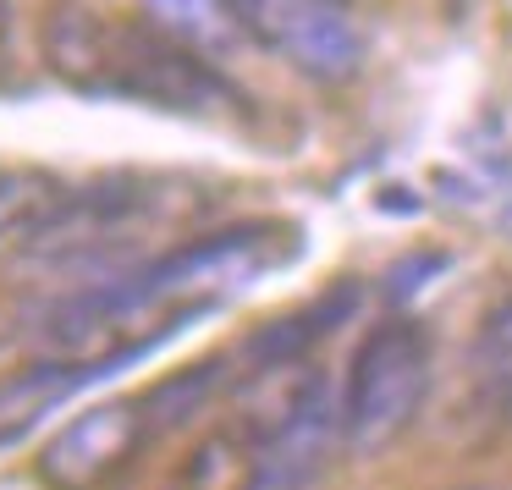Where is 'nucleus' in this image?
I'll list each match as a JSON object with an SVG mask.
<instances>
[{
    "label": "nucleus",
    "instance_id": "5",
    "mask_svg": "<svg viewBox=\"0 0 512 490\" xmlns=\"http://www.w3.org/2000/svg\"><path fill=\"white\" fill-rule=\"evenodd\" d=\"M155 435L144 397H111L83 408L78 419H67L39 452V479L50 490H100L105 479H116L144 441Z\"/></svg>",
    "mask_w": 512,
    "mask_h": 490
},
{
    "label": "nucleus",
    "instance_id": "12",
    "mask_svg": "<svg viewBox=\"0 0 512 490\" xmlns=\"http://www.w3.org/2000/svg\"><path fill=\"white\" fill-rule=\"evenodd\" d=\"M6 28H12V6L0 0V50H6Z\"/></svg>",
    "mask_w": 512,
    "mask_h": 490
},
{
    "label": "nucleus",
    "instance_id": "13",
    "mask_svg": "<svg viewBox=\"0 0 512 490\" xmlns=\"http://www.w3.org/2000/svg\"><path fill=\"white\" fill-rule=\"evenodd\" d=\"M0 364H6V342H0Z\"/></svg>",
    "mask_w": 512,
    "mask_h": 490
},
{
    "label": "nucleus",
    "instance_id": "11",
    "mask_svg": "<svg viewBox=\"0 0 512 490\" xmlns=\"http://www.w3.org/2000/svg\"><path fill=\"white\" fill-rule=\"evenodd\" d=\"M237 358H204V364H193L188 375H177V380H160L155 391L144 397V408H149V424L155 430H171V424H182V419H193V413L204 408V402L215 397V391H226V380H237Z\"/></svg>",
    "mask_w": 512,
    "mask_h": 490
},
{
    "label": "nucleus",
    "instance_id": "6",
    "mask_svg": "<svg viewBox=\"0 0 512 490\" xmlns=\"http://www.w3.org/2000/svg\"><path fill=\"white\" fill-rule=\"evenodd\" d=\"M94 375H105L100 364H78V358H28V364L0 375V446L23 441L56 402H67L78 386H89Z\"/></svg>",
    "mask_w": 512,
    "mask_h": 490
},
{
    "label": "nucleus",
    "instance_id": "8",
    "mask_svg": "<svg viewBox=\"0 0 512 490\" xmlns=\"http://www.w3.org/2000/svg\"><path fill=\"white\" fill-rule=\"evenodd\" d=\"M177 490H270V463L265 441L243 430L237 419L215 424L188 457H182Z\"/></svg>",
    "mask_w": 512,
    "mask_h": 490
},
{
    "label": "nucleus",
    "instance_id": "7",
    "mask_svg": "<svg viewBox=\"0 0 512 490\" xmlns=\"http://www.w3.org/2000/svg\"><path fill=\"white\" fill-rule=\"evenodd\" d=\"M138 17L171 39V45L204 56L210 67H226L248 45V28L232 0H138Z\"/></svg>",
    "mask_w": 512,
    "mask_h": 490
},
{
    "label": "nucleus",
    "instance_id": "2",
    "mask_svg": "<svg viewBox=\"0 0 512 490\" xmlns=\"http://www.w3.org/2000/svg\"><path fill=\"white\" fill-rule=\"evenodd\" d=\"M182 204H199L182 182H155V177H105L89 182L78 193H61V204L34 226L28 254L45 265L89 270L100 281H116L127 270H138L149 232H160L166 221H177Z\"/></svg>",
    "mask_w": 512,
    "mask_h": 490
},
{
    "label": "nucleus",
    "instance_id": "4",
    "mask_svg": "<svg viewBox=\"0 0 512 490\" xmlns=\"http://www.w3.org/2000/svg\"><path fill=\"white\" fill-rule=\"evenodd\" d=\"M248 39L276 50L292 72L314 83H347L364 67L353 0H232Z\"/></svg>",
    "mask_w": 512,
    "mask_h": 490
},
{
    "label": "nucleus",
    "instance_id": "15",
    "mask_svg": "<svg viewBox=\"0 0 512 490\" xmlns=\"http://www.w3.org/2000/svg\"><path fill=\"white\" fill-rule=\"evenodd\" d=\"M507 413H512V402H507Z\"/></svg>",
    "mask_w": 512,
    "mask_h": 490
},
{
    "label": "nucleus",
    "instance_id": "10",
    "mask_svg": "<svg viewBox=\"0 0 512 490\" xmlns=\"http://www.w3.org/2000/svg\"><path fill=\"white\" fill-rule=\"evenodd\" d=\"M61 193L67 188L34 166H0V243H12V237L28 243L34 226L61 204Z\"/></svg>",
    "mask_w": 512,
    "mask_h": 490
},
{
    "label": "nucleus",
    "instance_id": "3",
    "mask_svg": "<svg viewBox=\"0 0 512 490\" xmlns=\"http://www.w3.org/2000/svg\"><path fill=\"white\" fill-rule=\"evenodd\" d=\"M430 391V342L413 320H380L358 342L342 391V446L375 457L419 419Z\"/></svg>",
    "mask_w": 512,
    "mask_h": 490
},
{
    "label": "nucleus",
    "instance_id": "14",
    "mask_svg": "<svg viewBox=\"0 0 512 490\" xmlns=\"http://www.w3.org/2000/svg\"><path fill=\"white\" fill-rule=\"evenodd\" d=\"M463 490H485V485H463Z\"/></svg>",
    "mask_w": 512,
    "mask_h": 490
},
{
    "label": "nucleus",
    "instance_id": "1",
    "mask_svg": "<svg viewBox=\"0 0 512 490\" xmlns=\"http://www.w3.org/2000/svg\"><path fill=\"white\" fill-rule=\"evenodd\" d=\"M45 61L78 94H122V100L166 105L182 116H215L237 100L221 67L171 45L144 17L116 23L83 0H61L45 17Z\"/></svg>",
    "mask_w": 512,
    "mask_h": 490
},
{
    "label": "nucleus",
    "instance_id": "9",
    "mask_svg": "<svg viewBox=\"0 0 512 490\" xmlns=\"http://www.w3.org/2000/svg\"><path fill=\"white\" fill-rule=\"evenodd\" d=\"M468 375L479 397H490L496 408L512 402V292L479 320L474 347H468Z\"/></svg>",
    "mask_w": 512,
    "mask_h": 490
}]
</instances>
